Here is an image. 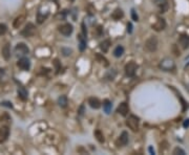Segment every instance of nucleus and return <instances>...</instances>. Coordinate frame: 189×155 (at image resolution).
Wrapping results in <instances>:
<instances>
[{
  "instance_id": "f257e3e1",
  "label": "nucleus",
  "mask_w": 189,
  "mask_h": 155,
  "mask_svg": "<svg viewBox=\"0 0 189 155\" xmlns=\"http://www.w3.org/2000/svg\"><path fill=\"white\" fill-rule=\"evenodd\" d=\"M126 125L133 132H137L139 130V117H137L135 115H129L126 121Z\"/></svg>"
},
{
  "instance_id": "f03ea898",
  "label": "nucleus",
  "mask_w": 189,
  "mask_h": 155,
  "mask_svg": "<svg viewBox=\"0 0 189 155\" xmlns=\"http://www.w3.org/2000/svg\"><path fill=\"white\" fill-rule=\"evenodd\" d=\"M145 48L148 51L153 53V51H156L158 48V39L156 36H151L150 38H148L145 42Z\"/></svg>"
},
{
  "instance_id": "7ed1b4c3",
  "label": "nucleus",
  "mask_w": 189,
  "mask_h": 155,
  "mask_svg": "<svg viewBox=\"0 0 189 155\" xmlns=\"http://www.w3.org/2000/svg\"><path fill=\"white\" fill-rule=\"evenodd\" d=\"M160 67H161L162 70H164V71H170V70H173L174 68H176V65H174V62L172 61V60L166 58V59L161 61Z\"/></svg>"
},
{
  "instance_id": "20e7f679",
  "label": "nucleus",
  "mask_w": 189,
  "mask_h": 155,
  "mask_svg": "<svg viewBox=\"0 0 189 155\" xmlns=\"http://www.w3.org/2000/svg\"><path fill=\"white\" fill-rule=\"evenodd\" d=\"M15 53L18 57H19V56L20 57H22V56L28 55V53H30V49H28V47L26 46L24 43H18L15 47Z\"/></svg>"
},
{
  "instance_id": "39448f33",
  "label": "nucleus",
  "mask_w": 189,
  "mask_h": 155,
  "mask_svg": "<svg viewBox=\"0 0 189 155\" xmlns=\"http://www.w3.org/2000/svg\"><path fill=\"white\" fill-rule=\"evenodd\" d=\"M138 65L135 63V62H129L125 65V73H126L127 76H133L135 74V71H137Z\"/></svg>"
},
{
  "instance_id": "423d86ee",
  "label": "nucleus",
  "mask_w": 189,
  "mask_h": 155,
  "mask_svg": "<svg viewBox=\"0 0 189 155\" xmlns=\"http://www.w3.org/2000/svg\"><path fill=\"white\" fill-rule=\"evenodd\" d=\"M35 32H36V28H35V25L33 23H28V25L23 28V30H21V35L23 37H32L35 35Z\"/></svg>"
},
{
  "instance_id": "0eeeda50",
  "label": "nucleus",
  "mask_w": 189,
  "mask_h": 155,
  "mask_svg": "<svg viewBox=\"0 0 189 155\" xmlns=\"http://www.w3.org/2000/svg\"><path fill=\"white\" fill-rule=\"evenodd\" d=\"M74 28H73V25L69 23H65L63 24V25H61L60 27H59V32L61 33V34L63 35V36H71V33H73Z\"/></svg>"
},
{
  "instance_id": "6e6552de",
  "label": "nucleus",
  "mask_w": 189,
  "mask_h": 155,
  "mask_svg": "<svg viewBox=\"0 0 189 155\" xmlns=\"http://www.w3.org/2000/svg\"><path fill=\"white\" fill-rule=\"evenodd\" d=\"M166 27V22L163 18H159L155 23L153 24V28L157 32H161V30H165Z\"/></svg>"
},
{
  "instance_id": "1a4fd4ad",
  "label": "nucleus",
  "mask_w": 189,
  "mask_h": 155,
  "mask_svg": "<svg viewBox=\"0 0 189 155\" xmlns=\"http://www.w3.org/2000/svg\"><path fill=\"white\" fill-rule=\"evenodd\" d=\"M179 44L183 49H187L189 47V36L188 35H181L179 38Z\"/></svg>"
},
{
  "instance_id": "9d476101",
  "label": "nucleus",
  "mask_w": 189,
  "mask_h": 155,
  "mask_svg": "<svg viewBox=\"0 0 189 155\" xmlns=\"http://www.w3.org/2000/svg\"><path fill=\"white\" fill-rule=\"evenodd\" d=\"M128 133H127L126 131H123L122 133H121L120 137L118 138V140H117V145H118L119 147L120 146H126L127 144H128Z\"/></svg>"
},
{
  "instance_id": "9b49d317",
  "label": "nucleus",
  "mask_w": 189,
  "mask_h": 155,
  "mask_svg": "<svg viewBox=\"0 0 189 155\" xmlns=\"http://www.w3.org/2000/svg\"><path fill=\"white\" fill-rule=\"evenodd\" d=\"M18 67L21 68L22 70H28L31 67V62L28 58H21L17 63Z\"/></svg>"
},
{
  "instance_id": "f8f14e48",
  "label": "nucleus",
  "mask_w": 189,
  "mask_h": 155,
  "mask_svg": "<svg viewBox=\"0 0 189 155\" xmlns=\"http://www.w3.org/2000/svg\"><path fill=\"white\" fill-rule=\"evenodd\" d=\"M117 111H118V113H120L122 116H126L127 114H128L129 112V107H128V104L127 103H121L120 105L118 106V109H117Z\"/></svg>"
},
{
  "instance_id": "ddd939ff",
  "label": "nucleus",
  "mask_w": 189,
  "mask_h": 155,
  "mask_svg": "<svg viewBox=\"0 0 189 155\" xmlns=\"http://www.w3.org/2000/svg\"><path fill=\"white\" fill-rule=\"evenodd\" d=\"M10 135V129L7 127L0 128V144H3Z\"/></svg>"
},
{
  "instance_id": "4468645a",
  "label": "nucleus",
  "mask_w": 189,
  "mask_h": 155,
  "mask_svg": "<svg viewBox=\"0 0 189 155\" xmlns=\"http://www.w3.org/2000/svg\"><path fill=\"white\" fill-rule=\"evenodd\" d=\"M88 104H89V106L94 109H99L100 107H101V102L99 101V99L94 98V96L88 99Z\"/></svg>"
},
{
  "instance_id": "2eb2a0df",
  "label": "nucleus",
  "mask_w": 189,
  "mask_h": 155,
  "mask_svg": "<svg viewBox=\"0 0 189 155\" xmlns=\"http://www.w3.org/2000/svg\"><path fill=\"white\" fill-rule=\"evenodd\" d=\"M24 20H25V15H20V16H18V17L16 18L15 20H14L13 26H14L15 28H19L20 26H21V24L24 22Z\"/></svg>"
},
{
  "instance_id": "dca6fc26",
  "label": "nucleus",
  "mask_w": 189,
  "mask_h": 155,
  "mask_svg": "<svg viewBox=\"0 0 189 155\" xmlns=\"http://www.w3.org/2000/svg\"><path fill=\"white\" fill-rule=\"evenodd\" d=\"M2 57L5 60H9L11 58V49H10V44L7 43L4 46L2 47Z\"/></svg>"
},
{
  "instance_id": "f3484780",
  "label": "nucleus",
  "mask_w": 189,
  "mask_h": 155,
  "mask_svg": "<svg viewBox=\"0 0 189 155\" xmlns=\"http://www.w3.org/2000/svg\"><path fill=\"white\" fill-rule=\"evenodd\" d=\"M123 16H124V13H123V11L121 9L115 10V11L112 12V19H115V20L122 19Z\"/></svg>"
},
{
  "instance_id": "a211bd4d",
  "label": "nucleus",
  "mask_w": 189,
  "mask_h": 155,
  "mask_svg": "<svg viewBox=\"0 0 189 155\" xmlns=\"http://www.w3.org/2000/svg\"><path fill=\"white\" fill-rule=\"evenodd\" d=\"M78 40H79V49L80 51H83L86 48V39L81 34L78 35Z\"/></svg>"
},
{
  "instance_id": "6ab92c4d",
  "label": "nucleus",
  "mask_w": 189,
  "mask_h": 155,
  "mask_svg": "<svg viewBox=\"0 0 189 155\" xmlns=\"http://www.w3.org/2000/svg\"><path fill=\"white\" fill-rule=\"evenodd\" d=\"M158 4H159L160 12H161V13H166V12H167V10H168L167 0H160Z\"/></svg>"
},
{
  "instance_id": "aec40b11",
  "label": "nucleus",
  "mask_w": 189,
  "mask_h": 155,
  "mask_svg": "<svg viewBox=\"0 0 189 155\" xmlns=\"http://www.w3.org/2000/svg\"><path fill=\"white\" fill-rule=\"evenodd\" d=\"M109 47H110V40H108V39L100 43V48H101V50L103 51V53H107Z\"/></svg>"
},
{
  "instance_id": "412c9836",
  "label": "nucleus",
  "mask_w": 189,
  "mask_h": 155,
  "mask_svg": "<svg viewBox=\"0 0 189 155\" xmlns=\"http://www.w3.org/2000/svg\"><path fill=\"white\" fill-rule=\"evenodd\" d=\"M18 94H19V96L23 101L28 99V91H26V89L23 87V86H20V87H18Z\"/></svg>"
},
{
  "instance_id": "4be33fe9",
  "label": "nucleus",
  "mask_w": 189,
  "mask_h": 155,
  "mask_svg": "<svg viewBox=\"0 0 189 155\" xmlns=\"http://www.w3.org/2000/svg\"><path fill=\"white\" fill-rule=\"evenodd\" d=\"M112 105L109 100H105L103 102V109H104V111H105L106 114H109L110 113V111H112Z\"/></svg>"
},
{
  "instance_id": "5701e85b",
  "label": "nucleus",
  "mask_w": 189,
  "mask_h": 155,
  "mask_svg": "<svg viewBox=\"0 0 189 155\" xmlns=\"http://www.w3.org/2000/svg\"><path fill=\"white\" fill-rule=\"evenodd\" d=\"M124 53V48H123L121 45H119V46H117L116 48H115V50H114V56L116 58H120L121 56Z\"/></svg>"
},
{
  "instance_id": "b1692460",
  "label": "nucleus",
  "mask_w": 189,
  "mask_h": 155,
  "mask_svg": "<svg viewBox=\"0 0 189 155\" xmlns=\"http://www.w3.org/2000/svg\"><path fill=\"white\" fill-rule=\"evenodd\" d=\"M58 104L60 107L62 108H65L67 106V98L65 96H61L60 98L58 99Z\"/></svg>"
},
{
  "instance_id": "393cba45",
  "label": "nucleus",
  "mask_w": 189,
  "mask_h": 155,
  "mask_svg": "<svg viewBox=\"0 0 189 155\" xmlns=\"http://www.w3.org/2000/svg\"><path fill=\"white\" fill-rule=\"evenodd\" d=\"M94 136H96V138H97V140L99 142H104V135H103V133H102L101 131H100V130H96V131H94Z\"/></svg>"
},
{
  "instance_id": "a878e982",
  "label": "nucleus",
  "mask_w": 189,
  "mask_h": 155,
  "mask_svg": "<svg viewBox=\"0 0 189 155\" xmlns=\"http://www.w3.org/2000/svg\"><path fill=\"white\" fill-rule=\"evenodd\" d=\"M96 58H97V60H99L100 61V63H104L105 64L106 66L108 65V62H107V60L105 59V58L104 57H102L101 55H100V53H97V55H96Z\"/></svg>"
},
{
  "instance_id": "bb28decb",
  "label": "nucleus",
  "mask_w": 189,
  "mask_h": 155,
  "mask_svg": "<svg viewBox=\"0 0 189 155\" xmlns=\"http://www.w3.org/2000/svg\"><path fill=\"white\" fill-rule=\"evenodd\" d=\"M7 26L5 25V24L0 23V36L4 35L5 33H7Z\"/></svg>"
},
{
  "instance_id": "cd10ccee",
  "label": "nucleus",
  "mask_w": 189,
  "mask_h": 155,
  "mask_svg": "<svg viewBox=\"0 0 189 155\" xmlns=\"http://www.w3.org/2000/svg\"><path fill=\"white\" fill-rule=\"evenodd\" d=\"M115 76H116V71H115L114 69H112V71L108 72V74L106 76V78H107L108 80H114Z\"/></svg>"
},
{
  "instance_id": "c85d7f7f",
  "label": "nucleus",
  "mask_w": 189,
  "mask_h": 155,
  "mask_svg": "<svg viewBox=\"0 0 189 155\" xmlns=\"http://www.w3.org/2000/svg\"><path fill=\"white\" fill-rule=\"evenodd\" d=\"M173 154H180V155H184L185 154V151L183 150V149L179 148V147H176V149L173 150Z\"/></svg>"
},
{
  "instance_id": "c756f323",
  "label": "nucleus",
  "mask_w": 189,
  "mask_h": 155,
  "mask_svg": "<svg viewBox=\"0 0 189 155\" xmlns=\"http://www.w3.org/2000/svg\"><path fill=\"white\" fill-rule=\"evenodd\" d=\"M131 18H132L133 21H138L139 20V17H138V15L135 14V10H131Z\"/></svg>"
},
{
  "instance_id": "7c9ffc66",
  "label": "nucleus",
  "mask_w": 189,
  "mask_h": 155,
  "mask_svg": "<svg viewBox=\"0 0 189 155\" xmlns=\"http://www.w3.org/2000/svg\"><path fill=\"white\" fill-rule=\"evenodd\" d=\"M62 51L64 53V56H68L71 53V49H66V48H62Z\"/></svg>"
},
{
  "instance_id": "2f4dec72",
  "label": "nucleus",
  "mask_w": 189,
  "mask_h": 155,
  "mask_svg": "<svg viewBox=\"0 0 189 155\" xmlns=\"http://www.w3.org/2000/svg\"><path fill=\"white\" fill-rule=\"evenodd\" d=\"M127 32H128L129 34H131V33H132V24H131L130 22L127 24Z\"/></svg>"
},
{
  "instance_id": "473e14b6",
  "label": "nucleus",
  "mask_w": 189,
  "mask_h": 155,
  "mask_svg": "<svg viewBox=\"0 0 189 155\" xmlns=\"http://www.w3.org/2000/svg\"><path fill=\"white\" fill-rule=\"evenodd\" d=\"M1 105H2V106H7V107H9V108H12V107H13V105H12V103H10V102H3V103H1Z\"/></svg>"
},
{
  "instance_id": "72a5a7b5",
  "label": "nucleus",
  "mask_w": 189,
  "mask_h": 155,
  "mask_svg": "<svg viewBox=\"0 0 189 155\" xmlns=\"http://www.w3.org/2000/svg\"><path fill=\"white\" fill-rule=\"evenodd\" d=\"M82 33H83V35L84 36L86 37V34H87V33H86V28H85V23H82Z\"/></svg>"
},
{
  "instance_id": "f704fd0d",
  "label": "nucleus",
  "mask_w": 189,
  "mask_h": 155,
  "mask_svg": "<svg viewBox=\"0 0 189 155\" xmlns=\"http://www.w3.org/2000/svg\"><path fill=\"white\" fill-rule=\"evenodd\" d=\"M183 126H184L185 128H186V127H189V119H186V121L184 122V124H183Z\"/></svg>"
},
{
  "instance_id": "c9c22d12",
  "label": "nucleus",
  "mask_w": 189,
  "mask_h": 155,
  "mask_svg": "<svg viewBox=\"0 0 189 155\" xmlns=\"http://www.w3.org/2000/svg\"><path fill=\"white\" fill-rule=\"evenodd\" d=\"M149 152H150L151 154H155V151L153 150V148H151V147H149Z\"/></svg>"
},
{
  "instance_id": "e433bc0d",
  "label": "nucleus",
  "mask_w": 189,
  "mask_h": 155,
  "mask_svg": "<svg viewBox=\"0 0 189 155\" xmlns=\"http://www.w3.org/2000/svg\"><path fill=\"white\" fill-rule=\"evenodd\" d=\"M69 1H74V0H69Z\"/></svg>"
}]
</instances>
